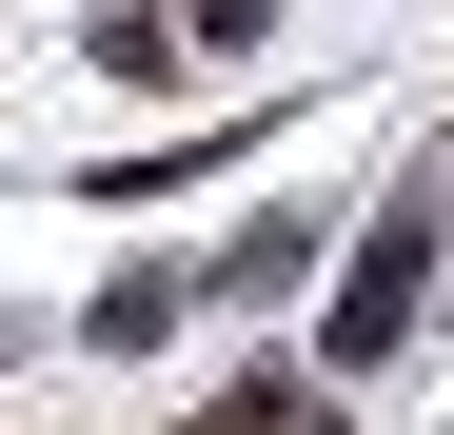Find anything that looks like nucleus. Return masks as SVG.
Returning a JSON list of instances; mask_svg holds the SVG:
<instances>
[{"instance_id": "1", "label": "nucleus", "mask_w": 454, "mask_h": 435, "mask_svg": "<svg viewBox=\"0 0 454 435\" xmlns=\"http://www.w3.org/2000/svg\"><path fill=\"white\" fill-rule=\"evenodd\" d=\"M415 297H434V218L395 198V218L356 238V277H336V336H317V356H336V376H375V356L415 336Z\"/></svg>"}, {"instance_id": "2", "label": "nucleus", "mask_w": 454, "mask_h": 435, "mask_svg": "<svg viewBox=\"0 0 454 435\" xmlns=\"http://www.w3.org/2000/svg\"><path fill=\"white\" fill-rule=\"evenodd\" d=\"M178 435H296V396H257V376H238V396H198Z\"/></svg>"}, {"instance_id": "3", "label": "nucleus", "mask_w": 454, "mask_h": 435, "mask_svg": "<svg viewBox=\"0 0 454 435\" xmlns=\"http://www.w3.org/2000/svg\"><path fill=\"white\" fill-rule=\"evenodd\" d=\"M257 20H277V0H198V40H257Z\"/></svg>"}, {"instance_id": "4", "label": "nucleus", "mask_w": 454, "mask_h": 435, "mask_svg": "<svg viewBox=\"0 0 454 435\" xmlns=\"http://www.w3.org/2000/svg\"><path fill=\"white\" fill-rule=\"evenodd\" d=\"M0 356H20V317H0Z\"/></svg>"}]
</instances>
